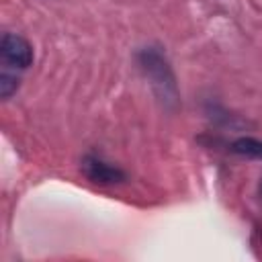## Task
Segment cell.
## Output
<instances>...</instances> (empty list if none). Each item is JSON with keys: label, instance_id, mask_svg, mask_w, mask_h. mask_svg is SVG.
<instances>
[{"label": "cell", "instance_id": "3957f363", "mask_svg": "<svg viewBox=\"0 0 262 262\" xmlns=\"http://www.w3.org/2000/svg\"><path fill=\"white\" fill-rule=\"evenodd\" d=\"M0 55L6 63L14 66V68H29L33 63V47L31 43L20 37V35H14V33H6L0 41Z\"/></svg>", "mask_w": 262, "mask_h": 262}, {"label": "cell", "instance_id": "7a4b0ae2", "mask_svg": "<svg viewBox=\"0 0 262 262\" xmlns=\"http://www.w3.org/2000/svg\"><path fill=\"white\" fill-rule=\"evenodd\" d=\"M82 174L94 184H119L127 178V174L119 166H113V164L104 162L100 156H94V154L84 156Z\"/></svg>", "mask_w": 262, "mask_h": 262}, {"label": "cell", "instance_id": "6da1fadb", "mask_svg": "<svg viewBox=\"0 0 262 262\" xmlns=\"http://www.w3.org/2000/svg\"><path fill=\"white\" fill-rule=\"evenodd\" d=\"M137 66L147 78L154 94L166 108H176L178 104V84L174 70L160 47H143L137 53Z\"/></svg>", "mask_w": 262, "mask_h": 262}, {"label": "cell", "instance_id": "5b68a950", "mask_svg": "<svg viewBox=\"0 0 262 262\" xmlns=\"http://www.w3.org/2000/svg\"><path fill=\"white\" fill-rule=\"evenodd\" d=\"M18 88V78L8 74V72H2L0 74V96L2 98H10Z\"/></svg>", "mask_w": 262, "mask_h": 262}, {"label": "cell", "instance_id": "8992f818", "mask_svg": "<svg viewBox=\"0 0 262 262\" xmlns=\"http://www.w3.org/2000/svg\"><path fill=\"white\" fill-rule=\"evenodd\" d=\"M260 194H262V182H260Z\"/></svg>", "mask_w": 262, "mask_h": 262}, {"label": "cell", "instance_id": "277c9868", "mask_svg": "<svg viewBox=\"0 0 262 262\" xmlns=\"http://www.w3.org/2000/svg\"><path fill=\"white\" fill-rule=\"evenodd\" d=\"M231 151L262 160V141L254 139V137H239V139H235L231 143Z\"/></svg>", "mask_w": 262, "mask_h": 262}]
</instances>
